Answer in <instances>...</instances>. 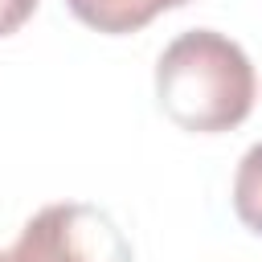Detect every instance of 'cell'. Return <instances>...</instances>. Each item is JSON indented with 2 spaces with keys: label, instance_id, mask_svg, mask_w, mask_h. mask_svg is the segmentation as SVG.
<instances>
[{
  "label": "cell",
  "instance_id": "5",
  "mask_svg": "<svg viewBox=\"0 0 262 262\" xmlns=\"http://www.w3.org/2000/svg\"><path fill=\"white\" fill-rule=\"evenodd\" d=\"M33 8H37V0H0V37L16 33L33 16Z\"/></svg>",
  "mask_w": 262,
  "mask_h": 262
},
{
  "label": "cell",
  "instance_id": "6",
  "mask_svg": "<svg viewBox=\"0 0 262 262\" xmlns=\"http://www.w3.org/2000/svg\"><path fill=\"white\" fill-rule=\"evenodd\" d=\"M0 262H8V250H0Z\"/></svg>",
  "mask_w": 262,
  "mask_h": 262
},
{
  "label": "cell",
  "instance_id": "2",
  "mask_svg": "<svg viewBox=\"0 0 262 262\" xmlns=\"http://www.w3.org/2000/svg\"><path fill=\"white\" fill-rule=\"evenodd\" d=\"M8 262H131V242L94 205H45L25 221Z\"/></svg>",
  "mask_w": 262,
  "mask_h": 262
},
{
  "label": "cell",
  "instance_id": "1",
  "mask_svg": "<svg viewBox=\"0 0 262 262\" xmlns=\"http://www.w3.org/2000/svg\"><path fill=\"white\" fill-rule=\"evenodd\" d=\"M254 86L246 49L213 29L180 33L156 61V98L164 115L196 135L237 127L254 106Z\"/></svg>",
  "mask_w": 262,
  "mask_h": 262
},
{
  "label": "cell",
  "instance_id": "3",
  "mask_svg": "<svg viewBox=\"0 0 262 262\" xmlns=\"http://www.w3.org/2000/svg\"><path fill=\"white\" fill-rule=\"evenodd\" d=\"M66 4L82 25L98 33H135L151 25L164 8H172V0H66Z\"/></svg>",
  "mask_w": 262,
  "mask_h": 262
},
{
  "label": "cell",
  "instance_id": "4",
  "mask_svg": "<svg viewBox=\"0 0 262 262\" xmlns=\"http://www.w3.org/2000/svg\"><path fill=\"white\" fill-rule=\"evenodd\" d=\"M233 213L246 229L262 233V143H254L233 172Z\"/></svg>",
  "mask_w": 262,
  "mask_h": 262
},
{
  "label": "cell",
  "instance_id": "7",
  "mask_svg": "<svg viewBox=\"0 0 262 262\" xmlns=\"http://www.w3.org/2000/svg\"><path fill=\"white\" fill-rule=\"evenodd\" d=\"M176 4H188V0H172V8H176Z\"/></svg>",
  "mask_w": 262,
  "mask_h": 262
}]
</instances>
